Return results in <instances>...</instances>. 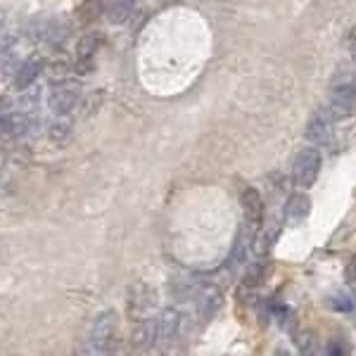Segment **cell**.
I'll return each instance as SVG.
<instances>
[{
	"label": "cell",
	"mask_w": 356,
	"mask_h": 356,
	"mask_svg": "<svg viewBox=\"0 0 356 356\" xmlns=\"http://www.w3.org/2000/svg\"><path fill=\"white\" fill-rule=\"evenodd\" d=\"M332 119L349 117L356 112V76H342L337 79L335 86L330 90V100H328V110Z\"/></svg>",
	"instance_id": "obj_1"
},
{
	"label": "cell",
	"mask_w": 356,
	"mask_h": 356,
	"mask_svg": "<svg viewBox=\"0 0 356 356\" xmlns=\"http://www.w3.org/2000/svg\"><path fill=\"white\" fill-rule=\"evenodd\" d=\"M321 164H323V157L316 147H304L300 154L292 162V178L300 188H312L316 183V178L321 174Z\"/></svg>",
	"instance_id": "obj_2"
},
{
	"label": "cell",
	"mask_w": 356,
	"mask_h": 356,
	"mask_svg": "<svg viewBox=\"0 0 356 356\" xmlns=\"http://www.w3.org/2000/svg\"><path fill=\"white\" fill-rule=\"evenodd\" d=\"M114 337H117V314L114 312H102L95 318L93 328H90V349L95 354L112 352Z\"/></svg>",
	"instance_id": "obj_3"
},
{
	"label": "cell",
	"mask_w": 356,
	"mask_h": 356,
	"mask_svg": "<svg viewBox=\"0 0 356 356\" xmlns=\"http://www.w3.org/2000/svg\"><path fill=\"white\" fill-rule=\"evenodd\" d=\"M79 97H81V86H79L76 81H69V79H65V81H57V83L50 86L48 105H50V110L60 117V114H69L74 107H76Z\"/></svg>",
	"instance_id": "obj_4"
},
{
	"label": "cell",
	"mask_w": 356,
	"mask_h": 356,
	"mask_svg": "<svg viewBox=\"0 0 356 356\" xmlns=\"http://www.w3.org/2000/svg\"><path fill=\"white\" fill-rule=\"evenodd\" d=\"M240 204H243L247 223H250L252 228H261L266 207H264V200H261L259 191H257V188H252V186H245L243 191H240Z\"/></svg>",
	"instance_id": "obj_5"
},
{
	"label": "cell",
	"mask_w": 356,
	"mask_h": 356,
	"mask_svg": "<svg viewBox=\"0 0 356 356\" xmlns=\"http://www.w3.org/2000/svg\"><path fill=\"white\" fill-rule=\"evenodd\" d=\"M154 307V292L147 288V285L138 283L131 288L129 292V312L131 316H138V318H145V314Z\"/></svg>",
	"instance_id": "obj_6"
},
{
	"label": "cell",
	"mask_w": 356,
	"mask_h": 356,
	"mask_svg": "<svg viewBox=\"0 0 356 356\" xmlns=\"http://www.w3.org/2000/svg\"><path fill=\"white\" fill-rule=\"evenodd\" d=\"M309 214H312V200L304 193L292 195L288 204H285V219H288L290 226H300V223L307 221Z\"/></svg>",
	"instance_id": "obj_7"
},
{
	"label": "cell",
	"mask_w": 356,
	"mask_h": 356,
	"mask_svg": "<svg viewBox=\"0 0 356 356\" xmlns=\"http://www.w3.org/2000/svg\"><path fill=\"white\" fill-rule=\"evenodd\" d=\"M29 126H31V119H29L26 112H22V110L13 112V110H10L8 117H5L3 124H0V131H3L5 138H22V136H26Z\"/></svg>",
	"instance_id": "obj_8"
},
{
	"label": "cell",
	"mask_w": 356,
	"mask_h": 356,
	"mask_svg": "<svg viewBox=\"0 0 356 356\" xmlns=\"http://www.w3.org/2000/svg\"><path fill=\"white\" fill-rule=\"evenodd\" d=\"M178 328H181V314L176 309H164L157 318V340L171 342L178 335Z\"/></svg>",
	"instance_id": "obj_9"
},
{
	"label": "cell",
	"mask_w": 356,
	"mask_h": 356,
	"mask_svg": "<svg viewBox=\"0 0 356 356\" xmlns=\"http://www.w3.org/2000/svg\"><path fill=\"white\" fill-rule=\"evenodd\" d=\"M330 129H332V117L328 112H318L316 117L309 122L307 126V138L312 143H325L330 138Z\"/></svg>",
	"instance_id": "obj_10"
},
{
	"label": "cell",
	"mask_w": 356,
	"mask_h": 356,
	"mask_svg": "<svg viewBox=\"0 0 356 356\" xmlns=\"http://www.w3.org/2000/svg\"><path fill=\"white\" fill-rule=\"evenodd\" d=\"M97 45H100V36H97V33H88V36L81 38V43H79V48H76V67H79V72H86V69H90V65H93V57L97 53Z\"/></svg>",
	"instance_id": "obj_11"
},
{
	"label": "cell",
	"mask_w": 356,
	"mask_h": 356,
	"mask_svg": "<svg viewBox=\"0 0 356 356\" xmlns=\"http://www.w3.org/2000/svg\"><path fill=\"white\" fill-rule=\"evenodd\" d=\"M157 342V321L154 318H140L134 330V347L147 349Z\"/></svg>",
	"instance_id": "obj_12"
},
{
	"label": "cell",
	"mask_w": 356,
	"mask_h": 356,
	"mask_svg": "<svg viewBox=\"0 0 356 356\" xmlns=\"http://www.w3.org/2000/svg\"><path fill=\"white\" fill-rule=\"evenodd\" d=\"M138 0H110V8H107V19L112 24H124L129 22V17L134 15Z\"/></svg>",
	"instance_id": "obj_13"
},
{
	"label": "cell",
	"mask_w": 356,
	"mask_h": 356,
	"mask_svg": "<svg viewBox=\"0 0 356 356\" xmlns=\"http://www.w3.org/2000/svg\"><path fill=\"white\" fill-rule=\"evenodd\" d=\"M38 74H41V62H38V60H29V62H24V65H22L15 72V86L19 90H24L33 81H36Z\"/></svg>",
	"instance_id": "obj_14"
},
{
	"label": "cell",
	"mask_w": 356,
	"mask_h": 356,
	"mask_svg": "<svg viewBox=\"0 0 356 356\" xmlns=\"http://www.w3.org/2000/svg\"><path fill=\"white\" fill-rule=\"evenodd\" d=\"M69 136H72V122H69V119H65V114H60V119L50 124L48 138L53 143H65Z\"/></svg>",
	"instance_id": "obj_15"
},
{
	"label": "cell",
	"mask_w": 356,
	"mask_h": 356,
	"mask_svg": "<svg viewBox=\"0 0 356 356\" xmlns=\"http://www.w3.org/2000/svg\"><path fill=\"white\" fill-rule=\"evenodd\" d=\"M221 307V292L209 288L202 295V302H200V309H202V316H211L216 312V309Z\"/></svg>",
	"instance_id": "obj_16"
},
{
	"label": "cell",
	"mask_w": 356,
	"mask_h": 356,
	"mask_svg": "<svg viewBox=\"0 0 356 356\" xmlns=\"http://www.w3.org/2000/svg\"><path fill=\"white\" fill-rule=\"evenodd\" d=\"M278 238V226H266V231H261L259 233V238H257V254H266L268 250H271V245H273V240Z\"/></svg>",
	"instance_id": "obj_17"
},
{
	"label": "cell",
	"mask_w": 356,
	"mask_h": 356,
	"mask_svg": "<svg viewBox=\"0 0 356 356\" xmlns=\"http://www.w3.org/2000/svg\"><path fill=\"white\" fill-rule=\"evenodd\" d=\"M264 273H266V266H264V264H252L250 271L245 273V285H259Z\"/></svg>",
	"instance_id": "obj_18"
},
{
	"label": "cell",
	"mask_w": 356,
	"mask_h": 356,
	"mask_svg": "<svg viewBox=\"0 0 356 356\" xmlns=\"http://www.w3.org/2000/svg\"><path fill=\"white\" fill-rule=\"evenodd\" d=\"M330 307L335 309V312H352L354 302L349 295H335V297H330Z\"/></svg>",
	"instance_id": "obj_19"
},
{
	"label": "cell",
	"mask_w": 356,
	"mask_h": 356,
	"mask_svg": "<svg viewBox=\"0 0 356 356\" xmlns=\"http://www.w3.org/2000/svg\"><path fill=\"white\" fill-rule=\"evenodd\" d=\"M347 45H349V53L354 55V60H356V26L349 31V38H347Z\"/></svg>",
	"instance_id": "obj_20"
},
{
	"label": "cell",
	"mask_w": 356,
	"mask_h": 356,
	"mask_svg": "<svg viewBox=\"0 0 356 356\" xmlns=\"http://www.w3.org/2000/svg\"><path fill=\"white\" fill-rule=\"evenodd\" d=\"M347 280L349 283H356V259H352V264L347 266Z\"/></svg>",
	"instance_id": "obj_21"
},
{
	"label": "cell",
	"mask_w": 356,
	"mask_h": 356,
	"mask_svg": "<svg viewBox=\"0 0 356 356\" xmlns=\"http://www.w3.org/2000/svg\"><path fill=\"white\" fill-rule=\"evenodd\" d=\"M344 352H347V349H344L342 344H330L328 347V354H344Z\"/></svg>",
	"instance_id": "obj_22"
},
{
	"label": "cell",
	"mask_w": 356,
	"mask_h": 356,
	"mask_svg": "<svg viewBox=\"0 0 356 356\" xmlns=\"http://www.w3.org/2000/svg\"><path fill=\"white\" fill-rule=\"evenodd\" d=\"M8 112H10L8 107H3V105H0V124H3V119H5V117H8Z\"/></svg>",
	"instance_id": "obj_23"
}]
</instances>
